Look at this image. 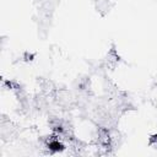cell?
<instances>
[{"label":"cell","mask_w":157,"mask_h":157,"mask_svg":"<svg viewBox=\"0 0 157 157\" xmlns=\"http://www.w3.org/2000/svg\"><path fill=\"white\" fill-rule=\"evenodd\" d=\"M48 148L53 152H60L64 150V145L58 140V139H53L48 142Z\"/></svg>","instance_id":"6da1fadb"}]
</instances>
